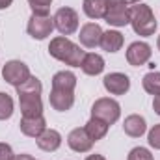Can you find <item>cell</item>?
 I'll list each match as a JSON object with an SVG mask.
<instances>
[{"instance_id":"16","label":"cell","mask_w":160,"mask_h":160,"mask_svg":"<svg viewBox=\"0 0 160 160\" xmlns=\"http://www.w3.org/2000/svg\"><path fill=\"white\" fill-rule=\"evenodd\" d=\"M123 130L125 134H128L130 138H140L142 134H145L147 130V125H145V119L138 114H132L128 116L127 119L123 121Z\"/></svg>"},{"instance_id":"32","label":"cell","mask_w":160,"mask_h":160,"mask_svg":"<svg viewBox=\"0 0 160 160\" xmlns=\"http://www.w3.org/2000/svg\"><path fill=\"white\" fill-rule=\"evenodd\" d=\"M157 45H158V50H160V36H158V41H157Z\"/></svg>"},{"instance_id":"17","label":"cell","mask_w":160,"mask_h":160,"mask_svg":"<svg viewBox=\"0 0 160 160\" xmlns=\"http://www.w3.org/2000/svg\"><path fill=\"white\" fill-rule=\"evenodd\" d=\"M80 67H82V71H84L86 75L95 77V75H101V73L104 71V60H102V56H99V54H95V52H89V54L84 56Z\"/></svg>"},{"instance_id":"5","label":"cell","mask_w":160,"mask_h":160,"mask_svg":"<svg viewBox=\"0 0 160 160\" xmlns=\"http://www.w3.org/2000/svg\"><path fill=\"white\" fill-rule=\"evenodd\" d=\"M2 77L8 84L19 88L21 84H24L26 80L30 78V69L24 62H19V60H9L6 62V65L2 67Z\"/></svg>"},{"instance_id":"28","label":"cell","mask_w":160,"mask_h":160,"mask_svg":"<svg viewBox=\"0 0 160 160\" xmlns=\"http://www.w3.org/2000/svg\"><path fill=\"white\" fill-rule=\"evenodd\" d=\"M13 160H36V158H32L30 155H17V157H13Z\"/></svg>"},{"instance_id":"30","label":"cell","mask_w":160,"mask_h":160,"mask_svg":"<svg viewBox=\"0 0 160 160\" xmlns=\"http://www.w3.org/2000/svg\"><path fill=\"white\" fill-rule=\"evenodd\" d=\"M86 160H106V158H104L102 155H89Z\"/></svg>"},{"instance_id":"9","label":"cell","mask_w":160,"mask_h":160,"mask_svg":"<svg viewBox=\"0 0 160 160\" xmlns=\"http://www.w3.org/2000/svg\"><path fill=\"white\" fill-rule=\"evenodd\" d=\"M151 60V47L143 41H134L127 50V62L132 67H142Z\"/></svg>"},{"instance_id":"31","label":"cell","mask_w":160,"mask_h":160,"mask_svg":"<svg viewBox=\"0 0 160 160\" xmlns=\"http://www.w3.org/2000/svg\"><path fill=\"white\" fill-rule=\"evenodd\" d=\"M127 4H138V2H142V0H125Z\"/></svg>"},{"instance_id":"8","label":"cell","mask_w":160,"mask_h":160,"mask_svg":"<svg viewBox=\"0 0 160 160\" xmlns=\"http://www.w3.org/2000/svg\"><path fill=\"white\" fill-rule=\"evenodd\" d=\"M26 30L34 39H47L50 36V32L54 30V19H50L48 15H34L32 13Z\"/></svg>"},{"instance_id":"24","label":"cell","mask_w":160,"mask_h":160,"mask_svg":"<svg viewBox=\"0 0 160 160\" xmlns=\"http://www.w3.org/2000/svg\"><path fill=\"white\" fill-rule=\"evenodd\" d=\"M128 160H153V155L145 147H134L128 153Z\"/></svg>"},{"instance_id":"1","label":"cell","mask_w":160,"mask_h":160,"mask_svg":"<svg viewBox=\"0 0 160 160\" xmlns=\"http://www.w3.org/2000/svg\"><path fill=\"white\" fill-rule=\"evenodd\" d=\"M75 86L77 77L71 71H60L52 77V89H50V106L58 112H67L75 104Z\"/></svg>"},{"instance_id":"3","label":"cell","mask_w":160,"mask_h":160,"mask_svg":"<svg viewBox=\"0 0 160 160\" xmlns=\"http://www.w3.org/2000/svg\"><path fill=\"white\" fill-rule=\"evenodd\" d=\"M130 13V24L138 36H153L157 32V19L153 15V9L145 4L132 6L128 9Z\"/></svg>"},{"instance_id":"21","label":"cell","mask_w":160,"mask_h":160,"mask_svg":"<svg viewBox=\"0 0 160 160\" xmlns=\"http://www.w3.org/2000/svg\"><path fill=\"white\" fill-rule=\"evenodd\" d=\"M142 84H143V89L147 91V93H151V95H160V73L157 71H151V73H147L143 80H142Z\"/></svg>"},{"instance_id":"7","label":"cell","mask_w":160,"mask_h":160,"mask_svg":"<svg viewBox=\"0 0 160 160\" xmlns=\"http://www.w3.org/2000/svg\"><path fill=\"white\" fill-rule=\"evenodd\" d=\"M102 19L112 26H127L130 22V13L127 9V2L125 0H108L106 13Z\"/></svg>"},{"instance_id":"18","label":"cell","mask_w":160,"mask_h":160,"mask_svg":"<svg viewBox=\"0 0 160 160\" xmlns=\"http://www.w3.org/2000/svg\"><path fill=\"white\" fill-rule=\"evenodd\" d=\"M101 47H102V50H106V52H118L121 47H123V34H119L118 30L102 32Z\"/></svg>"},{"instance_id":"14","label":"cell","mask_w":160,"mask_h":160,"mask_svg":"<svg viewBox=\"0 0 160 160\" xmlns=\"http://www.w3.org/2000/svg\"><path fill=\"white\" fill-rule=\"evenodd\" d=\"M38 142V147L41 151H47V153H52L56 151L60 145H62V134L58 130H52V128H45L39 136L36 138Z\"/></svg>"},{"instance_id":"4","label":"cell","mask_w":160,"mask_h":160,"mask_svg":"<svg viewBox=\"0 0 160 160\" xmlns=\"http://www.w3.org/2000/svg\"><path fill=\"white\" fill-rule=\"evenodd\" d=\"M119 116H121V106L114 99L102 97V99H97L91 106V118H97V119L104 121L108 125L116 123L119 119Z\"/></svg>"},{"instance_id":"26","label":"cell","mask_w":160,"mask_h":160,"mask_svg":"<svg viewBox=\"0 0 160 160\" xmlns=\"http://www.w3.org/2000/svg\"><path fill=\"white\" fill-rule=\"evenodd\" d=\"M0 160H13V151L8 143H0Z\"/></svg>"},{"instance_id":"23","label":"cell","mask_w":160,"mask_h":160,"mask_svg":"<svg viewBox=\"0 0 160 160\" xmlns=\"http://www.w3.org/2000/svg\"><path fill=\"white\" fill-rule=\"evenodd\" d=\"M50 2L52 0H28L34 15H47L50 9Z\"/></svg>"},{"instance_id":"6","label":"cell","mask_w":160,"mask_h":160,"mask_svg":"<svg viewBox=\"0 0 160 160\" xmlns=\"http://www.w3.org/2000/svg\"><path fill=\"white\" fill-rule=\"evenodd\" d=\"M52 19H54V26L63 36H71L78 28V13L73 8H60Z\"/></svg>"},{"instance_id":"13","label":"cell","mask_w":160,"mask_h":160,"mask_svg":"<svg viewBox=\"0 0 160 160\" xmlns=\"http://www.w3.org/2000/svg\"><path fill=\"white\" fill-rule=\"evenodd\" d=\"M80 43L88 48H95L97 45H101V38H102V30L99 24L95 22H88L80 28Z\"/></svg>"},{"instance_id":"10","label":"cell","mask_w":160,"mask_h":160,"mask_svg":"<svg viewBox=\"0 0 160 160\" xmlns=\"http://www.w3.org/2000/svg\"><path fill=\"white\" fill-rule=\"evenodd\" d=\"M19 104H21V112L22 118H38L43 116V102H41V95L32 93V95H19Z\"/></svg>"},{"instance_id":"15","label":"cell","mask_w":160,"mask_h":160,"mask_svg":"<svg viewBox=\"0 0 160 160\" xmlns=\"http://www.w3.org/2000/svg\"><path fill=\"white\" fill-rule=\"evenodd\" d=\"M21 132L30 136V138H38L41 132L47 128V121L43 116H38V118H22L21 119Z\"/></svg>"},{"instance_id":"19","label":"cell","mask_w":160,"mask_h":160,"mask_svg":"<svg viewBox=\"0 0 160 160\" xmlns=\"http://www.w3.org/2000/svg\"><path fill=\"white\" fill-rule=\"evenodd\" d=\"M108 123H104V121L97 119V118H91V119L86 123V132L89 134V138L93 140V142H97V140H102L104 136H106V132H108Z\"/></svg>"},{"instance_id":"29","label":"cell","mask_w":160,"mask_h":160,"mask_svg":"<svg viewBox=\"0 0 160 160\" xmlns=\"http://www.w3.org/2000/svg\"><path fill=\"white\" fill-rule=\"evenodd\" d=\"M11 2H13V0H0V9L9 8V6H11Z\"/></svg>"},{"instance_id":"20","label":"cell","mask_w":160,"mask_h":160,"mask_svg":"<svg viewBox=\"0 0 160 160\" xmlns=\"http://www.w3.org/2000/svg\"><path fill=\"white\" fill-rule=\"evenodd\" d=\"M108 0H84V13L89 19H102L106 13Z\"/></svg>"},{"instance_id":"27","label":"cell","mask_w":160,"mask_h":160,"mask_svg":"<svg viewBox=\"0 0 160 160\" xmlns=\"http://www.w3.org/2000/svg\"><path fill=\"white\" fill-rule=\"evenodd\" d=\"M153 108H155V112L160 116V95L155 97V101H153Z\"/></svg>"},{"instance_id":"11","label":"cell","mask_w":160,"mask_h":160,"mask_svg":"<svg viewBox=\"0 0 160 160\" xmlns=\"http://www.w3.org/2000/svg\"><path fill=\"white\" fill-rule=\"evenodd\" d=\"M106 91H110L112 95H125L130 88V78L123 73H110L102 80Z\"/></svg>"},{"instance_id":"2","label":"cell","mask_w":160,"mask_h":160,"mask_svg":"<svg viewBox=\"0 0 160 160\" xmlns=\"http://www.w3.org/2000/svg\"><path fill=\"white\" fill-rule=\"evenodd\" d=\"M48 52L52 58L63 62L65 65H71V67H80L82 60H84V50L80 48L77 43H73L67 38H54L48 45Z\"/></svg>"},{"instance_id":"22","label":"cell","mask_w":160,"mask_h":160,"mask_svg":"<svg viewBox=\"0 0 160 160\" xmlns=\"http://www.w3.org/2000/svg\"><path fill=\"white\" fill-rule=\"evenodd\" d=\"M11 116H13V99L8 93L0 91V121L9 119Z\"/></svg>"},{"instance_id":"12","label":"cell","mask_w":160,"mask_h":160,"mask_svg":"<svg viewBox=\"0 0 160 160\" xmlns=\"http://www.w3.org/2000/svg\"><path fill=\"white\" fill-rule=\"evenodd\" d=\"M67 143L77 153H88L93 147V140L89 138V134L86 132V128H75V130H71L69 136H67Z\"/></svg>"},{"instance_id":"25","label":"cell","mask_w":160,"mask_h":160,"mask_svg":"<svg viewBox=\"0 0 160 160\" xmlns=\"http://www.w3.org/2000/svg\"><path fill=\"white\" fill-rule=\"evenodd\" d=\"M147 140H149V145H151V147L160 149V123H158V125H155V127L149 130Z\"/></svg>"}]
</instances>
